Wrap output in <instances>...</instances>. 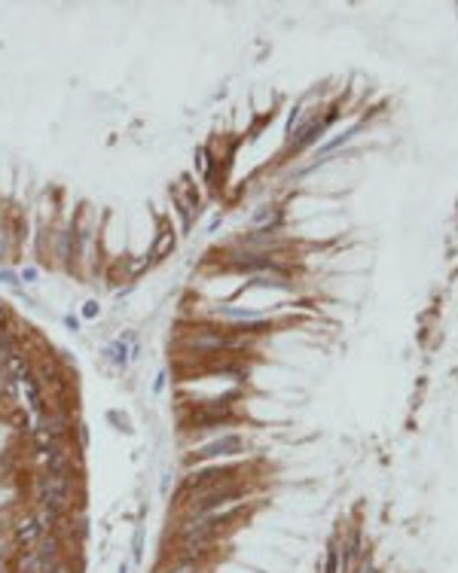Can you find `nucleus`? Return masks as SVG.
Listing matches in <instances>:
<instances>
[{
    "label": "nucleus",
    "mask_w": 458,
    "mask_h": 573,
    "mask_svg": "<svg viewBox=\"0 0 458 573\" xmlns=\"http://www.w3.org/2000/svg\"><path fill=\"white\" fill-rule=\"evenodd\" d=\"M34 500L37 506L67 512L74 504V473H40L34 482Z\"/></svg>",
    "instance_id": "nucleus-1"
},
{
    "label": "nucleus",
    "mask_w": 458,
    "mask_h": 573,
    "mask_svg": "<svg viewBox=\"0 0 458 573\" xmlns=\"http://www.w3.org/2000/svg\"><path fill=\"white\" fill-rule=\"evenodd\" d=\"M244 494V488L238 482H227L220 488H211L205 494H196V497L183 500V515H217L223 509H229L232 504H238V497Z\"/></svg>",
    "instance_id": "nucleus-2"
},
{
    "label": "nucleus",
    "mask_w": 458,
    "mask_h": 573,
    "mask_svg": "<svg viewBox=\"0 0 458 573\" xmlns=\"http://www.w3.org/2000/svg\"><path fill=\"white\" fill-rule=\"evenodd\" d=\"M227 482H238V470H236V466H220V464H217V466H205V470H193L187 479H183V485L178 491V504L196 497V494H205V491H211V488H220Z\"/></svg>",
    "instance_id": "nucleus-3"
},
{
    "label": "nucleus",
    "mask_w": 458,
    "mask_h": 573,
    "mask_svg": "<svg viewBox=\"0 0 458 573\" xmlns=\"http://www.w3.org/2000/svg\"><path fill=\"white\" fill-rule=\"evenodd\" d=\"M70 430V418L67 412H59V409H52V412H43L37 421H34V445L37 448H49L52 442H65Z\"/></svg>",
    "instance_id": "nucleus-4"
},
{
    "label": "nucleus",
    "mask_w": 458,
    "mask_h": 573,
    "mask_svg": "<svg viewBox=\"0 0 458 573\" xmlns=\"http://www.w3.org/2000/svg\"><path fill=\"white\" fill-rule=\"evenodd\" d=\"M244 451V440L238 433H223L220 440L205 442L193 451V461H220V457H232V455H242Z\"/></svg>",
    "instance_id": "nucleus-5"
},
{
    "label": "nucleus",
    "mask_w": 458,
    "mask_h": 573,
    "mask_svg": "<svg viewBox=\"0 0 458 573\" xmlns=\"http://www.w3.org/2000/svg\"><path fill=\"white\" fill-rule=\"evenodd\" d=\"M183 345H187L189 351H196V354H214L220 348H236L238 338L227 336V332H220V329H196L193 336H187V342H183Z\"/></svg>",
    "instance_id": "nucleus-6"
},
{
    "label": "nucleus",
    "mask_w": 458,
    "mask_h": 573,
    "mask_svg": "<svg viewBox=\"0 0 458 573\" xmlns=\"http://www.w3.org/2000/svg\"><path fill=\"white\" fill-rule=\"evenodd\" d=\"M40 537H43V528H40L37 515H22V519L12 525V540H16L19 552H34Z\"/></svg>",
    "instance_id": "nucleus-7"
},
{
    "label": "nucleus",
    "mask_w": 458,
    "mask_h": 573,
    "mask_svg": "<svg viewBox=\"0 0 458 573\" xmlns=\"http://www.w3.org/2000/svg\"><path fill=\"white\" fill-rule=\"evenodd\" d=\"M37 461L43 473H74V461L65 442H52L49 448H37Z\"/></svg>",
    "instance_id": "nucleus-8"
},
{
    "label": "nucleus",
    "mask_w": 458,
    "mask_h": 573,
    "mask_svg": "<svg viewBox=\"0 0 458 573\" xmlns=\"http://www.w3.org/2000/svg\"><path fill=\"white\" fill-rule=\"evenodd\" d=\"M0 375H3V381L10 387L19 385V381H25L28 375H31V357H28L22 348H16L3 363H0Z\"/></svg>",
    "instance_id": "nucleus-9"
},
{
    "label": "nucleus",
    "mask_w": 458,
    "mask_h": 573,
    "mask_svg": "<svg viewBox=\"0 0 458 573\" xmlns=\"http://www.w3.org/2000/svg\"><path fill=\"white\" fill-rule=\"evenodd\" d=\"M34 552H37L40 564H43V573H46L55 561L65 558V540H61L59 530H49V534L40 537V543H37V549H34Z\"/></svg>",
    "instance_id": "nucleus-10"
},
{
    "label": "nucleus",
    "mask_w": 458,
    "mask_h": 573,
    "mask_svg": "<svg viewBox=\"0 0 458 573\" xmlns=\"http://www.w3.org/2000/svg\"><path fill=\"white\" fill-rule=\"evenodd\" d=\"M19 391H22L28 412H31L34 418H40V415H43V385H40V378L31 372L25 381H19Z\"/></svg>",
    "instance_id": "nucleus-11"
},
{
    "label": "nucleus",
    "mask_w": 458,
    "mask_h": 573,
    "mask_svg": "<svg viewBox=\"0 0 458 573\" xmlns=\"http://www.w3.org/2000/svg\"><path fill=\"white\" fill-rule=\"evenodd\" d=\"M174 244H178V235H174V229H171V226H162V229H159V235H156V241H153L150 259H162V257H168V253L174 250Z\"/></svg>",
    "instance_id": "nucleus-12"
},
{
    "label": "nucleus",
    "mask_w": 458,
    "mask_h": 573,
    "mask_svg": "<svg viewBox=\"0 0 458 573\" xmlns=\"http://www.w3.org/2000/svg\"><path fill=\"white\" fill-rule=\"evenodd\" d=\"M104 360H107V363H114L116 369H125V366H129V360H132L129 342H125V338H116L114 345H107V348H104Z\"/></svg>",
    "instance_id": "nucleus-13"
},
{
    "label": "nucleus",
    "mask_w": 458,
    "mask_h": 573,
    "mask_svg": "<svg viewBox=\"0 0 458 573\" xmlns=\"http://www.w3.org/2000/svg\"><path fill=\"white\" fill-rule=\"evenodd\" d=\"M340 537H333L327 546V561H324V573H342V555H340Z\"/></svg>",
    "instance_id": "nucleus-14"
},
{
    "label": "nucleus",
    "mask_w": 458,
    "mask_h": 573,
    "mask_svg": "<svg viewBox=\"0 0 458 573\" xmlns=\"http://www.w3.org/2000/svg\"><path fill=\"white\" fill-rule=\"evenodd\" d=\"M19 573H43L37 552H19Z\"/></svg>",
    "instance_id": "nucleus-15"
},
{
    "label": "nucleus",
    "mask_w": 458,
    "mask_h": 573,
    "mask_svg": "<svg viewBox=\"0 0 458 573\" xmlns=\"http://www.w3.org/2000/svg\"><path fill=\"white\" fill-rule=\"evenodd\" d=\"M70 247H74V232H70V229L55 232V253H59V259L70 257Z\"/></svg>",
    "instance_id": "nucleus-16"
},
{
    "label": "nucleus",
    "mask_w": 458,
    "mask_h": 573,
    "mask_svg": "<svg viewBox=\"0 0 458 573\" xmlns=\"http://www.w3.org/2000/svg\"><path fill=\"white\" fill-rule=\"evenodd\" d=\"M196 171H199L202 177H208L211 174V159H208V147L202 144V147H196Z\"/></svg>",
    "instance_id": "nucleus-17"
},
{
    "label": "nucleus",
    "mask_w": 458,
    "mask_h": 573,
    "mask_svg": "<svg viewBox=\"0 0 458 573\" xmlns=\"http://www.w3.org/2000/svg\"><path fill=\"white\" fill-rule=\"evenodd\" d=\"M132 558H135V561L144 558V525H138L135 534H132Z\"/></svg>",
    "instance_id": "nucleus-18"
},
{
    "label": "nucleus",
    "mask_w": 458,
    "mask_h": 573,
    "mask_svg": "<svg viewBox=\"0 0 458 573\" xmlns=\"http://www.w3.org/2000/svg\"><path fill=\"white\" fill-rule=\"evenodd\" d=\"M19 345H16V338L10 336V332H0V363H3L6 357H10L12 351H16Z\"/></svg>",
    "instance_id": "nucleus-19"
},
{
    "label": "nucleus",
    "mask_w": 458,
    "mask_h": 573,
    "mask_svg": "<svg viewBox=\"0 0 458 573\" xmlns=\"http://www.w3.org/2000/svg\"><path fill=\"white\" fill-rule=\"evenodd\" d=\"M0 284H6V287H19V284H22V278H19V272H16V268H0Z\"/></svg>",
    "instance_id": "nucleus-20"
},
{
    "label": "nucleus",
    "mask_w": 458,
    "mask_h": 573,
    "mask_svg": "<svg viewBox=\"0 0 458 573\" xmlns=\"http://www.w3.org/2000/svg\"><path fill=\"white\" fill-rule=\"evenodd\" d=\"M165 573H202V564L199 561H178L171 570H165Z\"/></svg>",
    "instance_id": "nucleus-21"
},
{
    "label": "nucleus",
    "mask_w": 458,
    "mask_h": 573,
    "mask_svg": "<svg viewBox=\"0 0 458 573\" xmlns=\"http://www.w3.org/2000/svg\"><path fill=\"white\" fill-rule=\"evenodd\" d=\"M19 278H22L25 284H37V281H40V268L37 266H25L22 272H19Z\"/></svg>",
    "instance_id": "nucleus-22"
},
{
    "label": "nucleus",
    "mask_w": 458,
    "mask_h": 573,
    "mask_svg": "<svg viewBox=\"0 0 458 573\" xmlns=\"http://www.w3.org/2000/svg\"><path fill=\"white\" fill-rule=\"evenodd\" d=\"M98 314H101V305H98V299L83 302V317H86V321H95Z\"/></svg>",
    "instance_id": "nucleus-23"
},
{
    "label": "nucleus",
    "mask_w": 458,
    "mask_h": 573,
    "mask_svg": "<svg viewBox=\"0 0 458 573\" xmlns=\"http://www.w3.org/2000/svg\"><path fill=\"white\" fill-rule=\"evenodd\" d=\"M165 385H168V372H165V369H159V372H156V378H153V393L159 397V393L165 391Z\"/></svg>",
    "instance_id": "nucleus-24"
},
{
    "label": "nucleus",
    "mask_w": 458,
    "mask_h": 573,
    "mask_svg": "<svg viewBox=\"0 0 458 573\" xmlns=\"http://www.w3.org/2000/svg\"><path fill=\"white\" fill-rule=\"evenodd\" d=\"M147 266H150V257H140V259H132V263H129V272H132V274H138V272H144Z\"/></svg>",
    "instance_id": "nucleus-25"
},
{
    "label": "nucleus",
    "mask_w": 458,
    "mask_h": 573,
    "mask_svg": "<svg viewBox=\"0 0 458 573\" xmlns=\"http://www.w3.org/2000/svg\"><path fill=\"white\" fill-rule=\"evenodd\" d=\"M76 440H80V448H86V445H89V427H86V424H76Z\"/></svg>",
    "instance_id": "nucleus-26"
},
{
    "label": "nucleus",
    "mask_w": 458,
    "mask_h": 573,
    "mask_svg": "<svg viewBox=\"0 0 458 573\" xmlns=\"http://www.w3.org/2000/svg\"><path fill=\"white\" fill-rule=\"evenodd\" d=\"M10 253V232L0 226V257H6Z\"/></svg>",
    "instance_id": "nucleus-27"
},
{
    "label": "nucleus",
    "mask_w": 458,
    "mask_h": 573,
    "mask_svg": "<svg viewBox=\"0 0 458 573\" xmlns=\"http://www.w3.org/2000/svg\"><path fill=\"white\" fill-rule=\"evenodd\" d=\"M46 573H74V570H70L67 558H61V561H55V564H52V567H49Z\"/></svg>",
    "instance_id": "nucleus-28"
},
{
    "label": "nucleus",
    "mask_w": 458,
    "mask_h": 573,
    "mask_svg": "<svg viewBox=\"0 0 458 573\" xmlns=\"http://www.w3.org/2000/svg\"><path fill=\"white\" fill-rule=\"evenodd\" d=\"M6 323H10V308H6V302H0V332H6Z\"/></svg>",
    "instance_id": "nucleus-29"
},
{
    "label": "nucleus",
    "mask_w": 458,
    "mask_h": 573,
    "mask_svg": "<svg viewBox=\"0 0 458 573\" xmlns=\"http://www.w3.org/2000/svg\"><path fill=\"white\" fill-rule=\"evenodd\" d=\"M351 573H376V570H373V564H370V561H357L355 567H351Z\"/></svg>",
    "instance_id": "nucleus-30"
},
{
    "label": "nucleus",
    "mask_w": 458,
    "mask_h": 573,
    "mask_svg": "<svg viewBox=\"0 0 458 573\" xmlns=\"http://www.w3.org/2000/svg\"><path fill=\"white\" fill-rule=\"evenodd\" d=\"M65 327H67V329H74V332H76V329H80V317H74V314H67V317H65Z\"/></svg>",
    "instance_id": "nucleus-31"
},
{
    "label": "nucleus",
    "mask_w": 458,
    "mask_h": 573,
    "mask_svg": "<svg viewBox=\"0 0 458 573\" xmlns=\"http://www.w3.org/2000/svg\"><path fill=\"white\" fill-rule=\"evenodd\" d=\"M168 491H171V473H165V476H162V494L168 497Z\"/></svg>",
    "instance_id": "nucleus-32"
},
{
    "label": "nucleus",
    "mask_w": 458,
    "mask_h": 573,
    "mask_svg": "<svg viewBox=\"0 0 458 573\" xmlns=\"http://www.w3.org/2000/svg\"><path fill=\"white\" fill-rule=\"evenodd\" d=\"M116 573H132V567H129V561H123V564H119V570H116Z\"/></svg>",
    "instance_id": "nucleus-33"
}]
</instances>
